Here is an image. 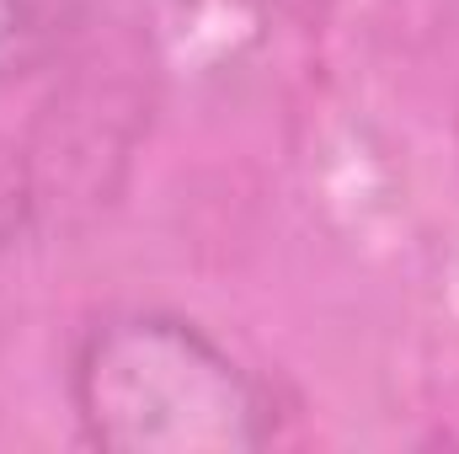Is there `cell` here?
Wrapping results in <instances>:
<instances>
[{"label": "cell", "instance_id": "obj_1", "mask_svg": "<svg viewBox=\"0 0 459 454\" xmlns=\"http://www.w3.org/2000/svg\"><path fill=\"white\" fill-rule=\"evenodd\" d=\"M70 401L81 433L113 454H246L273 433L240 358L171 310L97 321L75 347Z\"/></svg>", "mask_w": 459, "mask_h": 454}]
</instances>
